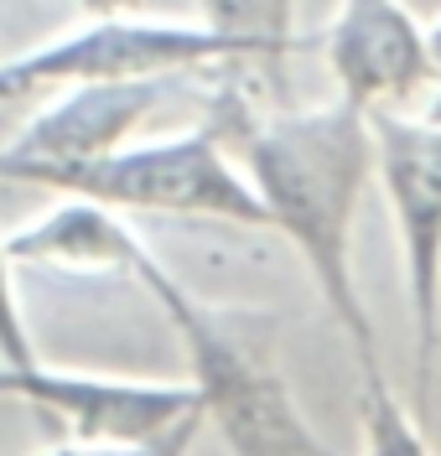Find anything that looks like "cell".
<instances>
[{
	"label": "cell",
	"mask_w": 441,
	"mask_h": 456,
	"mask_svg": "<svg viewBox=\"0 0 441 456\" xmlns=\"http://www.w3.org/2000/svg\"><path fill=\"white\" fill-rule=\"evenodd\" d=\"M208 119L249 176L265 224L291 244L306 275L343 327L358 369H384L374 322L353 275V218L374 176V125L348 99L317 110H255L239 88H224Z\"/></svg>",
	"instance_id": "1"
},
{
	"label": "cell",
	"mask_w": 441,
	"mask_h": 456,
	"mask_svg": "<svg viewBox=\"0 0 441 456\" xmlns=\"http://www.w3.org/2000/svg\"><path fill=\"white\" fill-rule=\"evenodd\" d=\"M119 275H130L161 306L182 342L187 384L203 404V420L224 436L229 456H338L296 410L275 358V322L265 312L203 301L151 255L146 239L130 249Z\"/></svg>",
	"instance_id": "2"
},
{
	"label": "cell",
	"mask_w": 441,
	"mask_h": 456,
	"mask_svg": "<svg viewBox=\"0 0 441 456\" xmlns=\"http://www.w3.org/2000/svg\"><path fill=\"white\" fill-rule=\"evenodd\" d=\"M27 187H47L58 198L99 202L115 213H167V218H218L234 228H270L249 176L224 145V130L203 119L192 130L125 141L110 156H94L78 167L37 171Z\"/></svg>",
	"instance_id": "3"
},
{
	"label": "cell",
	"mask_w": 441,
	"mask_h": 456,
	"mask_svg": "<svg viewBox=\"0 0 441 456\" xmlns=\"http://www.w3.org/2000/svg\"><path fill=\"white\" fill-rule=\"evenodd\" d=\"M255 62L249 47L208 31L203 21H161V16H110L68 31L58 42H42L31 53L0 62V110L37 99L47 88L73 84H135V78H176L208 68Z\"/></svg>",
	"instance_id": "4"
},
{
	"label": "cell",
	"mask_w": 441,
	"mask_h": 456,
	"mask_svg": "<svg viewBox=\"0 0 441 456\" xmlns=\"http://www.w3.org/2000/svg\"><path fill=\"white\" fill-rule=\"evenodd\" d=\"M374 176H380L400 255H405V296H411L415 338V404L431 395L441 347V114H374Z\"/></svg>",
	"instance_id": "5"
},
{
	"label": "cell",
	"mask_w": 441,
	"mask_h": 456,
	"mask_svg": "<svg viewBox=\"0 0 441 456\" xmlns=\"http://www.w3.org/2000/svg\"><path fill=\"white\" fill-rule=\"evenodd\" d=\"M0 395L27 399L31 410L58 420L62 441H88V446H151L187 426L192 415H203L187 379H125L53 363L0 369Z\"/></svg>",
	"instance_id": "6"
},
{
	"label": "cell",
	"mask_w": 441,
	"mask_h": 456,
	"mask_svg": "<svg viewBox=\"0 0 441 456\" xmlns=\"http://www.w3.org/2000/svg\"><path fill=\"white\" fill-rule=\"evenodd\" d=\"M317 47L332 68L338 99L369 119L405 114L421 94L441 88L431 31L411 16L405 0H338Z\"/></svg>",
	"instance_id": "7"
},
{
	"label": "cell",
	"mask_w": 441,
	"mask_h": 456,
	"mask_svg": "<svg viewBox=\"0 0 441 456\" xmlns=\"http://www.w3.org/2000/svg\"><path fill=\"white\" fill-rule=\"evenodd\" d=\"M198 11H203L208 31L249 47V57L265 62V68H281L296 53L291 37L296 0H198Z\"/></svg>",
	"instance_id": "8"
},
{
	"label": "cell",
	"mask_w": 441,
	"mask_h": 456,
	"mask_svg": "<svg viewBox=\"0 0 441 456\" xmlns=\"http://www.w3.org/2000/svg\"><path fill=\"white\" fill-rule=\"evenodd\" d=\"M363 456H437L421 415L389 389L384 369L363 373Z\"/></svg>",
	"instance_id": "9"
},
{
	"label": "cell",
	"mask_w": 441,
	"mask_h": 456,
	"mask_svg": "<svg viewBox=\"0 0 441 456\" xmlns=\"http://www.w3.org/2000/svg\"><path fill=\"white\" fill-rule=\"evenodd\" d=\"M27 363H42V353L31 342L27 306L16 290V259H11L5 233H0V369H27Z\"/></svg>",
	"instance_id": "10"
},
{
	"label": "cell",
	"mask_w": 441,
	"mask_h": 456,
	"mask_svg": "<svg viewBox=\"0 0 441 456\" xmlns=\"http://www.w3.org/2000/svg\"><path fill=\"white\" fill-rule=\"evenodd\" d=\"M203 426H208L203 415H192L187 426H176L172 436H161V441H151V446H88V441H58V446H47V452H37V456H192V441H198Z\"/></svg>",
	"instance_id": "11"
},
{
	"label": "cell",
	"mask_w": 441,
	"mask_h": 456,
	"mask_svg": "<svg viewBox=\"0 0 441 456\" xmlns=\"http://www.w3.org/2000/svg\"><path fill=\"white\" fill-rule=\"evenodd\" d=\"M78 5H84L94 21H110V16H130L141 0H78Z\"/></svg>",
	"instance_id": "12"
},
{
	"label": "cell",
	"mask_w": 441,
	"mask_h": 456,
	"mask_svg": "<svg viewBox=\"0 0 441 456\" xmlns=\"http://www.w3.org/2000/svg\"><path fill=\"white\" fill-rule=\"evenodd\" d=\"M431 53H437V73H441V21L431 27ZM437 94H441V88H437Z\"/></svg>",
	"instance_id": "13"
}]
</instances>
